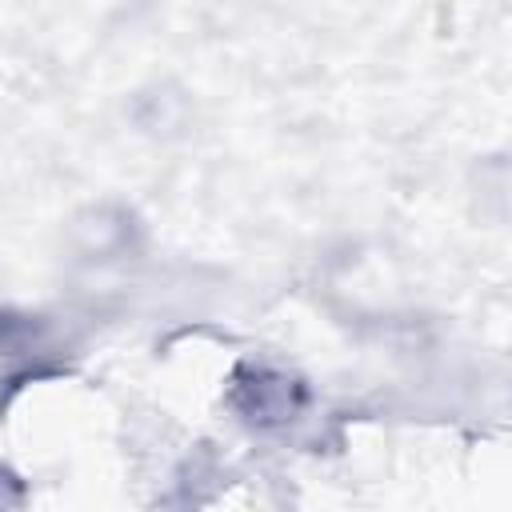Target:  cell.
I'll return each instance as SVG.
<instances>
[{
	"mask_svg": "<svg viewBox=\"0 0 512 512\" xmlns=\"http://www.w3.org/2000/svg\"><path fill=\"white\" fill-rule=\"evenodd\" d=\"M292 408H296L292 380L256 372V380H252V404H248L244 412H248L252 420H284Z\"/></svg>",
	"mask_w": 512,
	"mask_h": 512,
	"instance_id": "obj_1",
	"label": "cell"
}]
</instances>
